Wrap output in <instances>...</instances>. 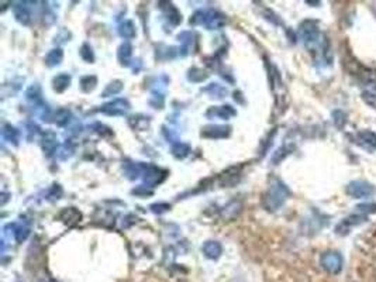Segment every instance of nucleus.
<instances>
[{
	"mask_svg": "<svg viewBox=\"0 0 376 282\" xmlns=\"http://www.w3.org/2000/svg\"><path fill=\"white\" fill-rule=\"evenodd\" d=\"M347 192H348L349 196H352V198L365 199L372 196V195H375L376 188L372 184H369V182H366V181H352V182L348 185Z\"/></svg>",
	"mask_w": 376,
	"mask_h": 282,
	"instance_id": "1",
	"label": "nucleus"
},
{
	"mask_svg": "<svg viewBox=\"0 0 376 282\" xmlns=\"http://www.w3.org/2000/svg\"><path fill=\"white\" fill-rule=\"evenodd\" d=\"M321 265H323L324 270L330 274H338L343 270V257H341V254H338L335 251L325 252L321 257Z\"/></svg>",
	"mask_w": 376,
	"mask_h": 282,
	"instance_id": "2",
	"label": "nucleus"
},
{
	"mask_svg": "<svg viewBox=\"0 0 376 282\" xmlns=\"http://www.w3.org/2000/svg\"><path fill=\"white\" fill-rule=\"evenodd\" d=\"M365 216H362V215H351V216H348L347 219H344L338 226H337V234H348V231L352 229V227H355V226H359V224H362V223H365L366 221Z\"/></svg>",
	"mask_w": 376,
	"mask_h": 282,
	"instance_id": "3",
	"label": "nucleus"
},
{
	"mask_svg": "<svg viewBox=\"0 0 376 282\" xmlns=\"http://www.w3.org/2000/svg\"><path fill=\"white\" fill-rule=\"evenodd\" d=\"M358 141H361L362 146H365L369 150H376V134L374 131L364 130L358 133Z\"/></svg>",
	"mask_w": 376,
	"mask_h": 282,
	"instance_id": "4",
	"label": "nucleus"
},
{
	"mask_svg": "<svg viewBox=\"0 0 376 282\" xmlns=\"http://www.w3.org/2000/svg\"><path fill=\"white\" fill-rule=\"evenodd\" d=\"M345 122H347V115H345L344 112H341V110L334 112V123L338 128L344 127Z\"/></svg>",
	"mask_w": 376,
	"mask_h": 282,
	"instance_id": "5",
	"label": "nucleus"
},
{
	"mask_svg": "<svg viewBox=\"0 0 376 282\" xmlns=\"http://www.w3.org/2000/svg\"><path fill=\"white\" fill-rule=\"evenodd\" d=\"M356 210L362 212V213H375L376 203H362V205H358Z\"/></svg>",
	"mask_w": 376,
	"mask_h": 282,
	"instance_id": "6",
	"label": "nucleus"
},
{
	"mask_svg": "<svg viewBox=\"0 0 376 282\" xmlns=\"http://www.w3.org/2000/svg\"><path fill=\"white\" fill-rule=\"evenodd\" d=\"M362 97H364V100H365L368 105L372 106V107H376V94L365 92V94H362Z\"/></svg>",
	"mask_w": 376,
	"mask_h": 282,
	"instance_id": "7",
	"label": "nucleus"
}]
</instances>
